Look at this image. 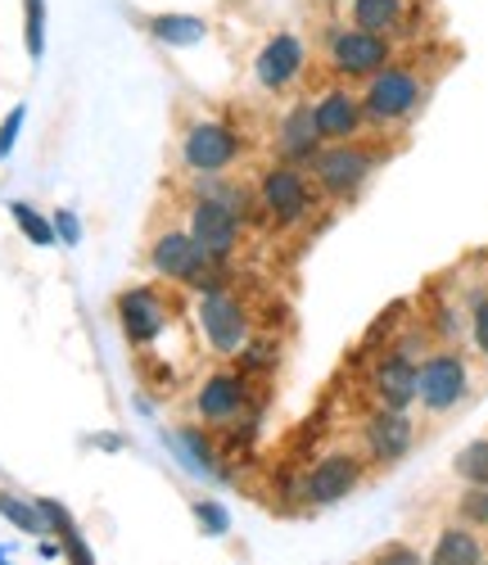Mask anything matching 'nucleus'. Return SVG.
Returning <instances> with one entry per match:
<instances>
[{"instance_id": "obj_1", "label": "nucleus", "mask_w": 488, "mask_h": 565, "mask_svg": "<svg viewBox=\"0 0 488 565\" xmlns=\"http://www.w3.org/2000/svg\"><path fill=\"white\" fill-rule=\"evenodd\" d=\"M425 105V82H421V68L412 64H384L375 77H367L362 86V114H367V127H407Z\"/></svg>"}, {"instance_id": "obj_2", "label": "nucleus", "mask_w": 488, "mask_h": 565, "mask_svg": "<svg viewBox=\"0 0 488 565\" xmlns=\"http://www.w3.org/2000/svg\"><path fill=\"white\" fill-rule=\"evenodd\" d=\"M375 163L380 159L362 146V140H344V146H321L312 154V163H308V177H312V185H317L326 200L344 204V200H353L362 185L371 181Z\"/></svg>"}, {"instance_id": "obj_3", "label": "nucleus", "mask_w": 488, "mask_h": 565, "mask_svg": "<svg viewBox=\"0 0 488 565\" xmlns=\"http://www.w3.org/2000/svg\"><path fill=\"white\" fill-rule=\"evenodd\" d=\"M258 209L280 222V226H299L312 217L321 191L312 185V177L299 168V163H272L263 177H258V191H254Z\"/></svg>"}, {"instance_id": "obj_4", "label": "nucleus", "mask_w": 488, "mask_h": 565, "mask_svg": "<svg viewBox=\"0 0 488 565\" xmlns=\"http://www.w3.org/2000/svg\"><path fill=\"white\" fill-rule=\"evenodd\" d=\"M326 64H330L335 77L367 82L384 64H394V36H380V32H362L353 23H339L326 36Z\"/></svg>"}, {"instance_id": "obj_5", "label": "nucleus", "mask_w": 488, "mask_h": 565, "mask_svg": "<svg viewBox=\"0 0 488 565\" xmlns=\"http://www.w3.org/2000/svg\"><path fill=\"white\" fill-rule=\"evenodd\" d=\"M150 267L163 276V280H177V286H190V290H222L218 280V263H209L200 254V245L190 241V231H159L155 245H150Z\"/></svg>"}, {"instance_id": "obj_6", "label": "nucleus", "mask_w": 488, "mask_h": 565, "mask_svg": "<svg viewBox=\"0 0 488 565\" xmlns=\"http://www.w3.org/2000/svg\"><path fill=\"white\" fill-rule=\"evenodd\" d=\"M466 394H470V366H466V358L457 349H434L416 366V403L429 416L453 412Z\"/></svg>"}, {"instance_id": "obj_7", "label": "nucleus", "mask_w": 488, "mask_h": 565, "mask_svg": "<svg viewBox=\"0 0 488 565\" xmlns=\"http://www.w3.org/2000/svg\"><path fill=\"white\" fill-rule=\"evenodd\" d=\"M114 308H118V326H123V335H127L131 349H150L177 321V308L159 286H131V290L118 295Z\"/></svg>"}, {"instance_id": "obj_8", "label": "nucleus", "mask_w": 488, "mask_h": 565, "mask_svg": "<svg viewBox=\"0 0 488 565\" xmlns=\"http://www.w3.org/2000/svg\"><path fill=\"white\" fill-rule=\"evenodd\" d=\"M240 154H244V140H240L226 122H218V118L190 122L185 136H181V163H185V172H194V177H218V172H226Z\"/></svg>"}, {"instance_id": "obj_9", "label": "nucleus", "mask_w": 488, "mask_h": 565, "mask_svg": "<svg viewBox=\"0 0 488 565\" xmlns=\"http://www.w3.org/2000/svg\"><path fill=\"white\" fill-rule=\"evenodd\" d=\"M200 331H204L209 349L222 353V358H240L244 349L254 344L250 312H244L226 290H209V295H200Z\"/></svg>"}, {"instance_id": "obj_10", "label": "nucleus", "mask_w": 488, "mask_h": 565, "mask_svg": "<svg viewBox=\"0 0 488 565\" xmlns=\"http://www.w3.org/2000/svg\"><path fill=\"white\" fill-rule=\"evenodd\" d=\"M185 231H190V241L200 245V254H204L209 263H218V267H222V263L235 254V245H240V217H235L226 204L204 200V195L190 200Z\"/></svg>"}, {"instance_id": "obj_11", "label": "nucleus", "mask_w": 488, "mask_h": 565, "mask_svg": "<svg viewBox=\"0 0 488 565\" xmlns=\"http://www.w3.org/2000/svg\"><path fill=\"white\" fill-rule=\"evenodd\" d=\"M304 73H308V45L295 32H276L254 60V82L263 90H276V96L289 86H299Z\"/></svg>"}, {"instance_id": "obj_12", "label": "nucleus", "mask_w": 488, "mask_h": 565, "mask_svg": "<svg viewBox=\"0 0 488 565\" xmlns=\"http://www.w3.org/2000/svg\"><path fill=\"white\" fill-rule=\"evenodd\" d=\"M362 484V457L353 452H330L304 476V502L308 507H335Z\"/></svg>"}, {"instance_id": "obj_13", "label": "nucleus", "mask_w": 488, "mask_h": 565, "mask_svg": "<svg viewBox=\"0 0 488 565\" xmlns=\"http://www.w3.org/2000/svg\"><path fill=\"white\" fill-rule=\"evenodd\" d=\"M312 114H317V131L321 140H335V146H344V140H358L367 131V114H362V96L349 86H326L321 96L312 100Z\"/></svg>"}, {"instance_id": "obj_14", "label": "nucleus", "mask_w": 488, "mask_h": 565, "mask_svg": "<svg viewBox=\"0 0 488 565\" xmlns=\"http://www.w3.org/2000/svg\"><path fill=\"white\" fill-rule=\"evenodd\" d=\"M362 444H367V457L375 466H394V461H403L412 452L416 426L407 420V412L375 407V416H367V426H362Z\"/></svg>"}, {"instance_id": "obj_15", "label": "nucleus", "mask_w": 488, "mask_h": 565, "mask_svg": "<svg viewBox=\"0 0 488 565\" xmlns=\"http://www.w3.org/2000/svg\"><path fill=\"white\" fill-rule=\"evenodd\" d=\"M244 398H250V381L240 371H213L200 385V394H194V416L204 426H231L244 412Z\"/></svg>"}, {"instance_id": "obj_16", "label": "nucleus", "mask_w": 488, "mask_h": 565, "mask_svg": "<svg viewBox=\"0 0 488 565\" xmlns=\"http://www.w3.org/2000/svg\"><path fill=\"white\" fill-rule=\"evenodd\" d=\"M326 146L321 131H317V114H312V100H299V105H289L276 122V154L280 163H299L308 168L312 154Z\"/></svg>"}, {"instance_id": "obj_17", "label": "nucleus", "mask_w": 488, "mask_h": 565, "mask_svg": "<svg viewBox=\"0 0 488 565\" xmlns=\"http://www.w3.org/2000/svg\"><path fill=\"white\" fill-rule=\"evenodd\" d=\"M371 398H375V407L407 412L416 403V362L407 353L380 358L375 371H371Z\"/></svg>"}, {"instance_id": "obj_18", "label": "nucleus", "mask_w": 488, "mask_h": 565, "mask_svg": "<svg viewBox=\"0 0 488 565\" xmlns=\"http://www.w3.org/2000/svg\"><path fill=\"white\" fill-rule=\"evenodd\" d=\"M344 14L353 28L362 32H380V36H394L407 23V0H344Z\"/></svg>"}, {"instance_id": "obj_19", "label": "nucleus", "mask_w": 488, "mask_h": 565, "mask_svg": "<svg viewBox=\"0 0 488 565\" xmlns=\"http://www.w3.org/2000/svg\"><path fill=\"white\" fill-rule=\"evenodd\" d=\"M479 561H484L479 534L466 530V525H453V530L438 534V543H434V552H429L425 565H479Z\"/></svg>"}, {"instance_id": "obj_20", "label": "nucleus", "mask_w": 488, "mask_h": 565, "mask_svg": "<svg viewBox=\"0 0 488 565\" xmlns=\"http://www.w3.org/2000/svg\"><path fill=\"white\" fill-rule=\"evenodd\" d=\"M145 32H150L159 45H200L209 36V23L204 19H194V14H155V19H145Z\"/></svg>"}, {"instance_id": "obj_21", "label": "nucleus", "mask_w": 488, "mask_h": 565, "mask_svg": "<svg viewBox=\"0 0 488 565\" xmlns=\"http://www.w3.org/2000/svg\"><path fill=\"white\" fill-rule=\"evenodd\" d=\"M172 448L181 452V461L194 470V476H222L218 452H213V444H209V435H204V430H194V426L172 430Z\"/></svg>"}, {"instance_id": "obj_22", "label": "nucleus", "mask_w": 488, "mask_h": 565, "mask_svg": "<svg viewBox=\"0 0 488 565\" xmlns=\"http://www.w3.org/2000/svg\"><path fill=\"white\" fill-rule=\"evenodd\" d=\"M10 217H14V222H19V231L28 235V245H36V249H51V245H60V235H55V222L45 217V213H36L32 204L14 200V204H10Z\"/></svg>"}, {"instance_id": "obj_23", "label": "nucleus", "mask_w": 488, "mask_h": 565, "mask_svg": "<svg viewBox=\"0 0 488 565\" xmlns=\"http://www.w3.org/2000/svg\"><path fill=\"white\" fill-rule=\"evenodd\" d=\"M453 470H457V480H466L470 489H484V484H488V439L466 444V448L453 457Z\"/></svg>"}, {"instance_id": "obj_24", "label": "nucleus", "mask_w": 488, "mask_h": 565, "mask_svg": "<svg viewBox=\"0 0 488 565\" xmlns=\"http://www.w3.org/2000/svg\"><path fill=\"white\" fill-rule=\"evenodd\" d=\"M0 515H6V521L14 530H23V534H45V521H41L36 502H28V498H19L10 489H0Z\"/></svg>"}, {"instance_id": "obj_25", "label": "nucleus", "mask_w": 488, "mask_h": 565, "mask_svg": "<svg viewBox=\"0 0 488 565\" xmlns=\"http://www.w3.org/2000/svg\"><path fill=\"white\" fill-rule=\"evenodd\" d=\"M23 45H28V60L41 64V55H45V0H23Z\"/></svg>"}, {"instance_id": "obj_26", "label": "nucleus", "mask_w": 488, "mask_h": 565, "mask_svg": "<svg viewBox=\"0 0 488 565\" xmlns=\"http://www.w3.org/2000/svg\"><path fill=\"white\" fill-rule=\"evenodd\" d=\"M194 525H200L209 539H222L226 530H231V515H226V507H218V502H194Z\"/></svg>"}, {"instance_id": "obj_27", "label": "nucleus", "mask_w": 488, "mask_h": 565, "mask_svg": "<svg viewBox=\"0 0 488 565\" xmlns=\"http://www.w3.org/2000/svg\"><path fill=\"white\" fill-rule=\"evenodd\" d=\"M36 511H41V521H45V534H64V530L77 525L73 511L64 502H55V498H36Z\"/></svg>"}, {"instance_id": "obj_28", "label": "nucleus", "mask_w": 488, "mask_h": 565, "mask_svg": "<svg viewBox=\"0 0 488 565\" xmlns=\"http://www.w3.org/2000/svg\"><path fill=\"white\" fill-rule=\"evenodd\" d=\"M23 122H28V109H23V105H14V109L6 114V122H0V163H6V159L14 154V146H19V131H23Z\"/></svg>"}, {"instance_id": "obj_29", "label": "nucleus", "mask_w": 488, "mask_h": 565, "mask_svg": "<svg viewBox=\"0 0 488 565\" xmlns=\"http://www.w3.org/2000/svg\"><path fill=\"white\" fill-rule=\"evenodd\" d=\"M367 565H425V561H421V552H416V547H407V543H389V547L371 552V561H367Z\"/></svg>"}, {"instance_id": "obj_30", "label": "nucleus", "mask_w": 488, "mask_h": 565, "mask_svg": "<svg viewBox=\"0 0 488 565\" xmlns=\"http://www.w3.org/2000/svg\"><path fill=\"white\" fill-rule=\"evenodd\" d=\"M60 547H64L68 565H95V556H91V547H86V539H82V530H77V525L60 534Z\"/></svg>"}, {"instance_id": "obj_31", "label": "nucleus", "mask_w": 488, "mask_h": 565, "mask_svg": "<svg viewBox=\"0 0 488 565\" xmlns=\"http://www.w3.org/2000/svg\"><path fill=\"white\" fill-rule=\"evenodd\" d=\"M470 335H475V349L488 358V295H475V308H470Z\"/></svg>"}, {"instance_id": "obj_32", "label": "nucleus", "mask_w": 488, "mask_h": 565, "mask_svg": "<svg viewBox=\"0 0 488 565\" xmlns=\"http://www.w3.org/2000/svg\"><path fill=\"white\" fill-rule=\"evenodd\" d=\"M51 222H55V235H60V245H82V226H77V213L73 209H60V213H51Z\"/></svg>"}, {"instance_id": "obj_33", "label": "nucleus", "mask_w": 488, "mask_h": 565, "mask_svg": "<svg viewBox=\"0 0 488 565\" xmlns=\"http://www.w3.org/2000/svg\"><path fill=\"white\" fill-rule=\"evenodd\" d=\"M462 515H466L470 525H488V484L484 489H470L462 498Z\"/></svg>"}, {"instance_id": "obj_34", "label": "nucleus", "mask_w": 488, "mask_h": 565, "mask_svg": "<svg viewBox=\"0 0 488 565\" xmlns=\"http://www.w3.org/2000/svg\"><path fill=\"white\" fill-rule=\"evenodd\" d=\"M479 565H488V561H479Z\"/></svg>"}]
</instances>
